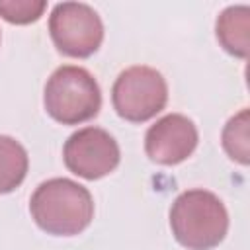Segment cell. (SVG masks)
Returning a JSON list of instances; mask_svg holds the SVG:
<instances>
[{"mask_svg":"<svg viewBox=\"0 0 250 250\" xmlns=\"http://www.w3.org/2000/svg\"><path fill=\"white\" fill-rule=\"evenodd\" d=\"M250 111L242 107L236 115H232L221 133V143L230 160L246 166L250 162Z\"/></svg>","mask_w":250,"mask_h":250,"instance_id":"10","label":"cell"},{"mask_svg":"<svg viewBox=\"0 0 250 250\" xmlns=\"http://www.w3.org/2000/svg\"><path fill=\"white\" fill-rule=\"evenodd\" d=\"M62 158L68 172L84 180H100L111 174L121 160L117 141L102 127H84L72 133L64 146Z\"/></svg>","mask_w":250,"mask_h":250,"instance_id":"6","label":"cell"},{"mask_svg":"<svg viewBox=\"0 0 250 250\" xmlns=\"http://www.w3.org/2000/svg\"><path fill=\"white\" fill-rule=\"evenodd\" d=\"M170 229L184 248L213 250L227 236L229 213L213 191L188 189L170 207Z\"/></svg>","mask_w":250,"mask_h":250,"instance_id":"2","label":"cell"},{"mask_svg":"<svg viewBox=\"0 0 250 250\" xmlns=\"http://www.w3.org/2000/svg\"><path fill=\"white\" fill-rule=\"evenodd\" d=\"M47 8L45 0H0V16L16 25L37 21Z\"/></svg>","mask_w":250,"mask_h":250,"instance_id":"11","label":"cell"},{"mask_svg":"<svg viewBox=\"0 0 250 250\" xmlns=\"http://www.w3.org/2000/svg\"><path fill=\"white\" fill-rule=\"evenodd\" d=\"M168 102V84L160 70L135 64L119 72L111 88L115 113L131 123H145L158 115Z\"/></svg>","mask_w":250,"mask_h":250,"instance_id":"4","label":"cell"},{"mask_svg":"<svg viewBox=\"0 0 250 250\" xmlns=\"http://www.w3.org/2000/svg\"><path fill=\"white\" fill-rule=\"evenodd\" d=\"M27 168L29 158L23 145L10 135H0V195L20 188Z\"/></svg>","mask_w":250,"mask_h":250,"instance_id":"9","label":"cell"},{"mask_svg":"<svg viewBox=\"0 0 250 250\" xmlns=\"http://www.w3.org/2000/svg\"><path fill=\"white\" fill-rule=\"evenodd\" d=\"M199 143L195 123L182 113H168L156 119L145 135L146 156L162 166H174L193 154Z\"/></svg>","mask_w":250,"mask_h":250,"instance_id":"7","label":"cell"},{"mask_svg":"<svg viewBox=\"0 0 250 250\" xmlns=\"http://www.w3.org/2000/svg\"><path fill=\"white\" fill-rule=\"evenodd\" d=\"M35 225L53 236H74L86 230L94 219V199L88 188L70 178L41 182L29 199Z\"/></svg>","mask_w":250,"mask_h":250,"instance_id":"1","label":"cell"},{"mask_svg":"<svg viewBox=\"0 0 250 250\" xmlns=\"http://www.w3.org/2000/svg\"><path fill=\"white\" fill-rule=\"evenodd\" d=\"M43 104L47 113L62 125H80L98 115L102 90L98 80L76 64H62L47 78Z\"/></svg>","mask_w":250,"mask_h":250,"instance_id":"3","label":"cell"},{"mask_svg":"<svg viewBox=\"0 0 250 250\" xmlns=\"http://www.w3.org/2000/svg\"><path fill=\"white\" fill-rule=\"evenodd\" d=\"M49 35L59 53L72 59L92 57L104 41L100 14L84 2L55 4L49 16Z\"/></svg>","mask_w":250,"mask_h":250,"instance_id":"5","label":"cell"},{"mask_svg":"<svg viewBox=\"0 0 250 250\" xmlns=\"http://www.w3.org/2000/svg\"><path fill=\"white\" fill-rule=\"evenodd\" d=\"M215 35L229 55L246 59L250 49V8L246 4L225 8L215 21Z\"/></svg>","mask_w":250,"mask_h":250,"instance_id":"8","label":"cell"}]
</instances>
